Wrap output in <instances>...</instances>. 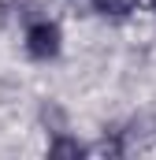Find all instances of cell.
I'll use <instances>...</instances> for the list:
<instances>
[{"instance_id": "obj_1", "label": "cell", "mask_w": 156, "mask_h": 160, "mask_svg": "<svg viewBox=\"0 0 156 160\" xmlns=\"http://www.w3.org/2000/svg\"><path fill=\"white\" fill-rule=\"evenodd\" d=\"M60 26L56 22H48V19H37V22H30L26 26V52L34 56V60H52V56H60Z\"/></svg>"}, {"instance_id": "obj_2", "label": "cell", "mask_w": 156, "mask_h": 160, "mask_svg": "<svg viewBox=\"0 0 156 160\" xmlns=\"http://www.w3.org/2000/svg\"><path fill=\"white\" fill-rule=\"evenodd\" d=\"M93 8H97L100 15H108V19H126V15L138 8V0H93Z\"/></svg>"}, {"instance_id": "obj_3", "label": "cell", "mask_w": 156, "mask_h": 160, "mask_svg": "<svg viewBox=\"0 0 156 160\" xmlns=\"http://www.w3.org/2000/svg\"><path fill=\"white\" fill-rule=\"evenodd\" d=\"M85 153H89V149H85V145H82V142H75V138H63V134H60V138H56V142H48V157H85Z\"/></svg>"}]
</instances>
